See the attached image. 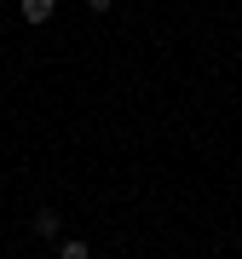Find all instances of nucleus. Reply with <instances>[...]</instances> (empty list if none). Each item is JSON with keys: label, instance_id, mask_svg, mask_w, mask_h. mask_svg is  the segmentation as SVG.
Masks as SVG:
<instances>
[{"label": "nucleus", "instance_id": "7ed1b4c3", "mask_svg": "<svg viewBox=\"0 0 242 259\" xmlns=\"http://www.w3.org/2000/svg\"><path fill=\"white\" fill-rule=\"evenodd\" d=\"M58 259H93V248H87L81 236H64L58 242Z\"/></svg>", "mask_w": 242, "mask_h": 259}, {"label": "nucleus", "instance_id": "f03ea898", "mask_svg": "<svg viewBox=\"0 0 242 259\" xmlns=\"http://www.w3.org/2000/svg\"><path fill=\"white\" fill-rule=\"evenodd\" d=\"M29 231H35L41 242H58V236H64V219H58V207H41L35 219H29Z\"/></svg>", "mask_w": 242, "mask_h": 259}, {"label": "nucleus", "instance_id": "20e7f679", "mask_svg": "<svg viewBox=\"0 0 242 259\" xmlns=\"http://www.w3.org/2000/svg\"><path fill=\"white\" fill-rule=\"evenodd\" d=\"M87 6H93V12H110V6H115V0H87Z\"/></svg>", "mask_w": 242, "mask_h": 259}, {"label": "nucleus", "instance_id": "f257e3e1", "mask_svg": "<svg viewBox=\"0 0 242 259\" xmlns=\"http://www.w3.org/2000/svg\"><path fill=\"white\" fill-rule=\"evenodd\" d=\"M52 12H58V0H18V18L29 29H41V23H52Z\"/></svg>", "mask_w": 242, "mask_h": 259}]
</instances>
